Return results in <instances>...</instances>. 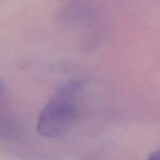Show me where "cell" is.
Segmentation results:
<instances>
[{
	"instance_id": "1",
	"label": "cell",
	"mask_w": 160,
	"mask_h": 160,
	"mask_svg": "<svg viewBox=\"0 0 160 160\" xmlns=\"http://www.w3.org/2000/svg\"><path fill=\"white\" fill-rule=\"evenodd\" d=\"M81 84L68 83L55 94L42 109L37 123L38 132L47 138H55L72 128L80 112Z\"/></svg>"
},
{
	"instance_id": "2",
	"label": "cell",
	"mask_w": 160,
	"mask_h": 160,
	"mask_svg": "<svg viewBox=\"0 0 160 160\" xmlns=\"http://www.w3.org/2000/svg\"><path fill=\"white\" fill-rule=\"evenodd\" d=\"M2 84L0 83V93L2 92Z\"/></svg>"
}]
</instances>
